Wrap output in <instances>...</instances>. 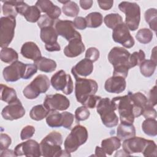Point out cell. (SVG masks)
I'll return each instance as SVG.
<instances>
[{"mask_svg":"<svg viewBox=\"0 0 157 157\" xmlns=\"http://www.w3.org/2000/svg\"><path fill=\"white\" fill-rule=\"evenodd\" d=\"M62 143V135L59 132H51L40 143L42 156L44 157L71 156L70 153L61 149Z\"/></svg>","mask_w":157,"mask_h":157,"instance_id":"6da1fadb","label":"cell"},{"mask_svg":"<svg viewBox=\"0 0 157 157\" xmlns=\"http://www.w3.org/2000/svg\"><path fill=\"white\" fill-rule=\"evenodd\" d=\"M130 53L125 48L115 47L108 54L109 61L113 66V76H120L126 78L130 69L129 58Z\"/></svg>","mask_w":157,"mask_h":157,"instance_id":"7a4b0ae2","label":"cell"},{"mask_svg":"<svg viewBox=\"0 0 157 157\" xmlns=\"http://www.w3.org/2000/svg\"><path fill=\"white\" fill-rule=\"evenodd\" d=\"M116 110L115 105L109 98H101L96 105L97 112L102 123L107 128H113L118 124V118L115 112Z\"/></svg>","mask_w":157,"mask_h":157,"instance_id":"3957f363","label":"cell"},{"mask_svg":"<svg viewBox=\"0 0 157 157\" xmlns=\"http://www.w3.org/2000/svg\"><path fill=\"white\" fill-rule=\"evenodd\" d=\"M120 11L125 14V24L129 30L134 31L139 28L140 20V9L136 2L123 1L118 5Z\"/></svg>","mask_w":157,"mask_h":157,"instance_id":"277c9868","label":"cell"},{"mask_svg":"<svg viewBox=\"0 0 157 157\" xmlns=\"http://www.w3.org/2000/svg\"><path fill=\"white\" fill-rule=\"evenodd\" d=\"M88 137V131L85 126L80 124L75 126L64 140V150L70 153L75 151L86 142Z\"/></svg>","mask_w":157,"mask_h":157,"instance_id":"5b68a950","label":"cell"},{"mask_svg":"<svg viewBox=\"0 0 157 157\" xmlns=\"http://www.w3.org/2000/svg\"><path fill=\"white\" fill-rule=\"evenodd\" d=\"M111 101L114 103L118 111L121 123L133 124L135 118L134 107L129 94L115 97Z\"/></svg>","mask_w":157,"mask_h":157,"instance_id":"8992f818","label":"cell"},{"mask_svg":"<svg viewBox=\"0 0 157 157\" xmlns=\"http://www.w3.org/2000/svg\"><path fill=\"white\" fill-rule=\"evenodd\" d=\"M75 94L77 102L83 104L85 100L90 95L95 94L98 89L97 82L92 79L82 78L80 77H74Z\"/></svg>","mask_w":157,"mask_h":157,"instance_id":"52a82bcc","label":"cell"},{"mask_svg":"<svg viewBox=\"0 0 157 157\" xmlns=\"http://www.w3.org/2000/svg\"><path fill=\"white\" fill-rule=\"evenodd\" d=\"M50 81L46 75H37L23 90V96L28 99L37 98L40 93H45L49 88Z\"/></svg>","mask_w":157,"mask_h":157,"instance_id":"ba28073f","label":"cell"},{"mask_svg":"<svg viewBox=\"0 0 157 157\" xmlns=\"http://www.w3.org/2000/svg\"><path fill=\"white\" fill-rule=\"evenodd\" d=\"M16 26L15 18L2 17L0 19V47H7L13 39Z\"/></svg>","mask_w":157,"mask_h":157,"instance_id":"9c48e42d","label":"cell"},{"mask_svg":"<svg viewBox=\"0 0 157 157\" xmlns=\"http://www.w3.org/2000/svg\"><path fill=\"white\" fill-rule=\"evenodd\" d=\"M50 83L55 90L61 91L66 95L71 94L73 91L74 85L72 78L63 70H59L53 75Z\"/></svg>","mask_w":157,"mask_h":157,"instance_id":"30bf717a","label":"cell"},{"mask_svg":"<svg viewBox=\"0 0 157 157\" xmlns=\"http://www.w3.org/2000/svg\"><path fill=\"white\" fill-rule=\"evenodd\" d=\"M49 111H64L70 105V101L63 94L56 93L45 96L43 104Z\"/></svg>","mask_w":157,"mask_h":157,"instance_id":"8fae6325","label":"cell"},{"mask_svg":"<svg viewBox=\"0 0 157 157\" xmlns=\"http://www.w3.org/2000/svg\"><path fill=\"white\" fill-rule=\"evenodd\" d=\"M112 38L115 42L121 44L126 48L132 47L135 43L133 37L124 22L119 24L113 29Z\"/></svg>","mask_w":157,"mask_h":157,"instance_id":"7c38bea8","label":"cell"},{"mask_svg":"<svg viewBox=\"0 0 157 157\" xmlns=\"http://www.w3.org/2000/svg\"><path fill=\"white\" fill-rule=\"evenodd\" d=\"M26 69V64L16 61L3 69V77L6 82H16L20 78H24Z\"/></svg>","mask_w":157,"mask_h":157,"instance_id":"4fadbf2b","label":"cell"},{"mask_svg":"<svg viewBox=\"0 0 157 157\" xmlns=\"http://www.w3.org/2000/svg\"><path fill=\"white\" fill-rule=\"evenodd\" d=\"M16 156L39 157L41 155L40 144L36 140L29 139L18 144L13 150Z\"/></svg>","mask_w":157,"mask_h":157,"instance_id":"5bb4252c","label":"cell"},{"mask_svg":"<svg viewBox=\"0 0 157 157\" xmlns=\"http://www.w3.org/2000/svg\"><path fill=\"white\" fill-rule=\"evenodd\" d=\"M55 29L58 36H62L67 41L75 38L82 39L80 34L75 30L72 21L58 20L55 23Z\"/></svg>","mask_w":157,"mask_h":157,"instance_id":"9a60e30c","label":"cell"},{"mask_svg":"<svg viewBox=\"0 0 157 157\" xmlns=\"http://www.w3.org/2000/svg\"><path fill=\"white\" fill-rule=\"evenodd\" d=\"M25 115V110L21 101L18 99L14 102L8 104L2 110L1 115L7 120H15L22 118Z\"/></svg>","mask_w":157,"mask_h":157,"instance_id":"2e32d148","label":"cell"},{"mask_svg":"<svg viewBox=\"0 0 157 157\" xmlns=\"http://www.w3.org/2000/svg\"><path fill=\"white\" fill-rule=\"evenodd\" d=\"M148 142V139L134 136L123 140V150L129 155L133 153H142Z\"/></svg>","mask_w":157,"mask_h":157,"instance_id":"e0dca14e","label":"cell"},{"mask_svg":"<svg viewBox=\"0 0 157 157\" xmlns=\"http://www.w3.org/2000/svg\"><path fill=\"white\" fill-rule=\"evenodd\" d=\"M35 6L38 7L40 12L45 13L47 16L54 20H58L61 13L60 8L49 0H39L36 2Z\"/></svg>","mask_w":157,"mask_h":157,"instance_id":"ac0fdd59","label":"cell"},{"mask_svg":"<svg viewBox=\"0 0 157 157\" xmlns=\"http://www.w3.org/2000/svg\"><path fill=\"white\" fill-rule=\"evenodd\" d=\"M126 87V80L120 76H112L108 78L104 84L105 91L110 93H121L124 91Z\"/></svg>","mask_w":157,"mask_h":157,"instance_id":"d6986e66","label":"cell"},{"mask_svg":"<svg viewBox=\"0 0 157 157\" xmlns=\"http://www.w3.org/2000/svg\"><path fill=\"white\" fill-rule=\"evenodd\" d=\"M85 47L82 39L75 38L69 41L64 49V54L69 58L77 57L85 51Z\"/></svg>","mask_w":157,"mask_h":157,"instance_id":"ffe728a7","label":"cell"},{"mask_svg":"<svg viewBox=\"0 0 157 157\" xmlns=\"http://www.w3.org/2000/svg\"><path fill=\"white\" fill-rule=\"evenodd\" d=\"M128 94L133 104L134 117H139L142 115L143 110L148 103V99L140 92L134 93L129 92Z\"/></svg>","mask_w":157,"mask_h":157,"instance_id":"44dd1931","label":"cell"},{"mask_svg":"<svg viewBox=\"0 0 157 157\" xmlns=\"http://www.w3.org/2000/svg\"><path fill=\"white\" fill-rule=\"evenodd\" d=\"M93 71V62L86 58H85L78 62L72 67L71 72L74 77H87L92 73Z\"/></svg>","mask_w":157,"mask_h":157,"instance_id":"7402d4cb","label":"cell"},{"mask_svg":"<svg viewBox=\"0 0 157 157\" xmlns=\"http://www.w3.org/2000/svg\"><path fill=\"white\" fill-rule=\"evenodd\" d=\"M20 53L23 57L34 61L42 57L39 48L36 43L31 41L26 42L23 44Z\"/></svg>","mask_w":157,"mask_h":157,"instance_id":"603a6c76","label":"cell"},{"mask_svg":"<svg viewBox=\"0 0 157 157\" xmlns=\"http://www.w3.org/2000/svg\"><path fill=\"white\" fill-rule=\"evenodd\" d=\"M117 136L120 140H124L136 136V129L133 124L121 123L117 129Z\"/></svg>","mask_w":157,"mask_h":157,"instance_id":"cb8c5ba5","label":"cell"},{"mask_svg":"<svg viewBox=\"0 0 157 157\" xmlns=\"http://www.w3.org/2000/svg\"><path fill=\"white\" fill-rule=\"evenodd\" d=\"M58 34L53 26H48L40 29V37L42 42L48 45L57 43Z\"/></svg>","mask_w":157,"mask_h":157,"instance_id":"d4e9b609","label":"cell"},{"mask_svg":"<svg viewBox=\"0 0 157 157\" xmlns=\"http://www.w3.org/2000/svg\"><path fill=\"white\" fill-rule=\"evenodd\" d=\"M120 140L117 137H110L105 139L101 142V147L106 155H111L113 152L120 148Z\"/></svg>","mask_w":157,"mask_h":157,"instance_id":"484cf974","label":"cell"},{"mask_svg":"<svg viewBox=\"0 0 157 157\" xmlns=\"http://www.w3.org/2000/svg\"><path fill=\"white\" fill-rule=\"evenodd\" d=\"M34 64L37 66L39 71L44 72H52L56 68V63L52 59L45 57H41L37 60L34 61Z\"/></svg>","mask_w":157,"mask_h":157,"instance_id":"4316f807","label":"cell"},{"mask_svg":"<svg viewBox=\"0 0 157 157\" xmlns=\"http://www.w3.org/2000/svg\"><path fill=\"white\" fill-rule=\"evenodd\" d=\"M1 99L10 104L18 99L15 90L6 85L1 84Z\"/></svg>","mask_w":157,"mask_h":157,"instance_id":"83f0119b","label":"cell"},{"mask_svg":"<svg viewBox=\"0 0 157 157\" xmlns=\"http://www.w3.org/2000/svg\"><path fill=\"white\" fill-rule=\"evenodd\" d=\"M1 60L6 63H10L18 61V53L12 48L5 47L2 48L0 52Z\"/></svg>","mask_w":157,"mask_h":157,"instance_id":"f1b7e54d","label":"cell"},{"mask_svg":"<svg viewBox=\"0 0 157 157\" xmlns=\"http://www.w3.org/2000/svg\"><path fill=\"white\" fill-rule=\"evenodd\" d=\"M63 115L58 111H50L46 117V123L51 128L63 126Z\"/></svg>","mask_w":157,"mask_h":157,"instance_id":"f546056e","label":"cell"},{"mask_svg":"<svg viewBox=\"0 0 157 157\" xmlns=\"http://www.w3.org/2000/svg\"><path fill=\"white\" fill-rule=\"evenodd\" d=\"M49 111L44 105L39 104L34 106L29 112L30 118L35 121H40L46 118Z\"/></svg>","mask_w":157,"mask_h":157,"instance_id":"4dcf8cb0","label":"cell"},{"mask_svg":"<svg viewBox=\"0 0 157 157\" xmlns=\"http://www.w3.org/2000/svg\"><path fill=\"white\" fill-rule=\"evenodd\" d=\"M87 27L96 28L99 27L103 22L102 15L98 12H91L85 17Z\"/></svg>","mask_w":157,"mask_h":157,"instance_id":"1f68e13d","label":"cell"},{"mask_svg":"<svg viewBox=\"0 0 157 157\" xmlns=\"http://www.w3.org/2000/svg\"><path fill=\"white\" fill-rule=\"evenodd\" d=\"M23 16L26 21L30 23L37 22L41 16L40 11L36 6H28L25 9Z\"/></svg>","mask_w":157,"mask_h":157,"instance_id":"d6a6232c","label":"cell"},{"mask_svg":"<svg viewBox=\"0 0 157 157\" xmlns=\"http://www.w3.org/2000/svg\"><path fill=\"white\" fill-rule=\"evenodd\" d=\"M157 63L151 59H145L139 65L141 74L145 77H151L155 72Z\"/></svg>","mask_w":157,"mask_h":157,"instance_id":"836d02e7","label":"cell"},{"mask_svg":"<svg viewBox=\"0 0 157 157\" xmlns=\"http://www.w3.org/2000/svg\"><path fill=\"white\" fill-rule=\"evenodd\" d=\"M144 132L149 136L157 135V121L155 119H145L142 124Z\"/></svg>","mask_w":157,"mask_h":157,"instance_id":"e575fe53","label":"cell"},{"mask_svg":"<svg viewBox=\"0 0 157 157\" xmlns=\"http://www.w3.org/2000/svg\"><path fill=\"white\" fill-rule=\"evenodd\" d=\"M3 3L2 6V13L4 17H16L17 12L16 10V6L18 1H2Z\"/></svg>","mask_w":157,"mask_h":157,"instance_id":"d590c367","label":"cell"},{"mask_svg":"<svg viewBox=\"0 0 157 157\" xmlns=\"http://www.w3.org/2000/svg\"><path fill=\"white\" fill-rule=\"evenodd\" d=\"M104 22L107 27L113 29L117 25L123 23L122 17L115 13L107 14L104 18Z\"/></svg>","mask_w":157,"mask_h":157,"instance_id":"8d00e7d4","label":"cell"},{"mask_svg":"<svg viewBox=\"0 0 157 157\" xmlns=\"http://www.w3.org/2000/svg\"><path fill=\"white\" fill-rule=\"evenodd\" d=\"M145 19L146 22L149 25L151 29L156 33L157 25V10L155 8L148 9L145 12Z\"/></svg>","mask_w":157,"mask_h":157,"instance_id":"74e56055","label":"cell"},{"mask_svg":"<svg viewBox=\"0 0 157 157\" xmlns=\"http://www.w3.org/2000/svg\"><path fill=\"white\" fill-rule=\"evenodd\" d=\"M62 10L65 15L70 17H74L78 14L80 9L77 3L72 1H69L67 3L63 4Z\"/></svg>","mask_w":157,"mask_h":157,"instance_id":"f35d334b","label":"cell"},{"mask_svg":"<svg viewBox=\"0 0 157 157\" xmlns=\"http://www.w3.org/2000/svg\"><path fill=\"white\" fill-rule=\"evenodd\" d=\"M152 31L148 28L139 29L136 34V39L141 44H146L151 42L153 39Z\"/></svg>","mask_w":157,"mask_h":157,"instance_id":"ab89813d","label":"cell"},{"mask_svg":"<svg viewBox=\"0 0 157 157\" xmlns=\"http://www.w3.org/2000/svg\"><path fill=\"white\" fill-rule=\"evenodd\" d=\"M145 59V55L143 50H139L138 52H134L130 55L129 58V65L130 69L140 64Z\"/></svg>","mask_w":157,"mask_h":157,"instance_id":"60d3db41","label":"cell"},{"mask_svg":"<svg viewBox=\"0 0 157 157\" xmlns=\"http://www.w3.org/2000/svg\"><path fill=\"white\" fill-rule=\"evenodd\" d=\"M90 115L88 109L83 105L78 107L75 111V118L77 121H85L89 118Z\"/></svg>","mask_w":157,"mask_h":157,"instance_id":"b9f144b4","label":"cell"},{"mask_svg":"<svg viewBox=\"0 0 157 157\" xmlns=\"http://www.w3.org/2000/svg\"><path fill=\"white\" fill-rule=\"evenodd\" d=\"M142 153L145 157H156L157 156V147L155 142L153 140H149Z\"/></svg>","mask_w":157,"mask_h":157,"instance_id":"7bdbcfd3","label":"cell"},{"mask_svg":"<svg viewBox=\"0 0 157 157\" xmlns=\"http://www.w3.org/2000/svg\"><path fill=\"white\" fill-rule=\"evenodd\" d=\"M62 115L63 118V127L67 129H71L74 120V115L69 112H62Z\"/></svg>","mask_w":157,"mask_h":157,"instance_id":"ee69618b","label":"cell"},{"mask_svg":"<svg viewBox=\"0 0 157 157\" xmlns=\"http://www.w3.org/2000/svg\"><path fill=\"white\" fill-rule=\"evenodd\" d=\"M55 20L52 19L46 14H44L42 15L37 21V25L40 29L48 26H53L55 23Z\"/></svg>","mask_w":157,"mask_h":157,"instance_id":"f6af8a7d","label":"cell"},{"mask_svg":"<svg viewBox=\"0 0 157 157\" xmlns=\"http://www.w3.org/2000/svg\"><path fill=\"white\" fill-rule=\"evenodd\" d=\"M101 98L100 96H96L95 94L90 95L85 100L82 105L87 108L94 109L95 107H96L97 104Z\"/></svg>","mask_w":157,"mask_h":157,"instance_id":"bcb514c9","label":"cell"},{"mask_svg":"<svg viewBox=\"0 0 157 157\" xmlns=\"http://www.w3.org/2000/svg\"><path fill=\"white\" fill-rule=\"evenodd\" d=\"M35 132V128L32 125H27L25 126L20 133V138L22 140L28 139L33 136Z\"/></svg>","mask_w":157,"mask_h":157,"instance_id":"7dc6e473","label":"cell"},{"mask_svg":"<svg viewBox=\"0 0 157 157\" xmlns=\"http://www.w3.org/2000/svg\"><path fill=\"white\" fill-rule=\"evenodd\" d=\"M99 51L95 47H90L88 48L85 52V58L93 63L96 61L99 58Z\"/></svg>","mask_w":157,"mask_h":157,"instance_id":"c3c4849f","label":"cell"},{"mask_svg":"<svg viewBox=\"0 0 157 157\" xmlns=\"http://www.w3.org/2000/svg\"><path fill=\"white\" fill-rule=\"evenodd\" d=\"M143 116L145 119H155L156 118V111L153 107L149 105L148 104L145 107L143 112Z\"/></svg>","mask_w":157,"mask_h":157,"instance_id":"681fc988","label":"cell"},{"mask_svg":"<svg viewBox=\"0 0 157 157\" xmlns=\"http://www.w3.org/2000/svg\"><path fill=\"white\" fill-rule=\"evenodd\" d=\"M12 139L10 137L5 133H1L0 134V150L2 151L10 145Z\"/></svg>","mask_w":157,"mask_h":157,"instance_id":"f907efd6","label":"cell"},{"mask_svg":"<svg viewBox=\"0 0 157 157\" xmlns=\"http://www.w3.org/2000/svg\"><path fill=\"white\" fill-rule=\"evenodd\" d=\"M37 67L34 64H26V69L25 75L23 79L28 80L34 75L37 71Z\"/></svg>","mask_w":157,"mask_h":157,"instance_id":"816d5d0a","label":"cell"},{"mask_svg":"<svg viewBox=\"0 0 157 157\" xmlns=\"http://www.w3.org/2000/svg\"><path fill=\"white\" fill-rule=\"evenodd\" d=\"M73 23L74 27L80 30H83L87 27L85 18L82 17H77L74 19Z\"/></svg>","mask_w":157,"mask_h":157,"instance_id":"f5cc1de1","label":"cell"},{"mask_svg":"<svg viewBox=\"0 0 157 157\" xmlns=\"http://www.w3.org/2000/svg\"><path fill=\"white\" fill-rule=\"evenodd\" d=\"M156 86L155 85L149 92V98L148 99V104L150 106L154 107L156 105Z\"/></svg>","mask_w":157,"mask_h":157,"instance_id":"db71d44e","label":"cell"},{"mask_svg":"<svg viewBox=\"0 0 157 157\" xmlns=\"http://www.w3.org/2000/svg\"><path fill=\"white\" fill-rule=\"evenodd\" d=\"M99 7L104 10L110 9L113 4V1H98Z\"/></svg>","mask_w":157,"mask_h":157,"instance_id":"11a10c76","label":"cell"},{"mask_svg":"<svg viewBox=\"0 0 157 157\" xmlns=\"http://www.w3.org/2000/svg\"><path fill=\"white\" fill-rule=\"evenodd\" d=\"M93 3V2L92 0H80L79 1L80 6L84 10H88L90 9L92 7Z\"/></svg>","mask_w":157,"mask_h":157,"instance_id":"9f6ffc18","label":"cell"},{"mask_svg":"<svg viewBox=\"0 0 157 157\" xmlns=\"http://www.w3.org/2000/svg\"><path fill=\"white\" fill-rule=\"evenodd\" d=\"M45 48L46 50H47L48 52H50L59 51L61 50V47H60L59 44H58V42H57L56 44L48 45H45Z\"/></svg>","mask_w":157,"mask_h":157,"instance_id":"6f0895ef","label":"cell"},{"mask_svg":"<svg viewBox=\"0 0 157 157\" xmlns=\"http://www.w3.org/2000/svg\"><path fill=\"white\" fill-rule=\"evenodd\" d=\"M1 156H15L14 151H13L12 150H9L7 148L3 150L2 151H1Z\"/></svg>","mask_w":157,"mask_h":157,"instance_id":"680465c9","label":"cell"},{"mask_svg":"<svg viewBox=\"0 0 157 157\" xmlns=\"http://www.w3.org/2000/svg\"><path fill=\"white\" fill-rule=\"evenodd\" d=\"M106 153L104 152L102 147H100L99 146L96 147L95 149V156H106Z\"/></svg>","mask_w":157,"mask_h":157,"instance_id":"91938a15","label":"cell"},{"mask_svg":"<svg viewBox=\"0 0 157 157\" xmlns=\"http://www.w3.org/2000/svg\"><path fill=\"white\" fill-rule=\"evenodd\" d=\"M151 59L155 63L156 62V47H155L151 52Z\"/></svg>","mask_w":157,"mask_h":157,"instance_id":"94428289","label":"cell"},{"mask_svg":"<svg viewBox=\"0 0 157 157\" xmlns=\"http://www.w3.org/2000/svg\"><path fill=\"white\" fill-rule=\"evenodd\" d=\"M69 1V0H67V1H59V0H58V2H61V3L63 4H65L67 3Z\"/></svg>","mask_w":157,"mask_h":157,"instance_id":"6125c7cd","label":"cell"}]
</instances>
